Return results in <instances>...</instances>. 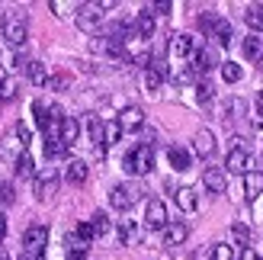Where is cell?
<instances>
[{
  "instance_id": "1",
  "label": "cell",
  "mask_w": 263,
  "mask_h": 260,
  "mask_svg": "<svg viewBox=\"0 0 263 260\" xmlns=\"http://www.w3.org/2000/svg\"><path fill=\"white\" fill-rule=\"evenodd\" d=\"M0 32H4V42H7L10 48H23L26 39H29V16H26L23 10H10V13H4Z\"/></svg>"
},
{
  "instance_id": "2",
  "label": "cell",
  "mask_w": 263,
  "mask_h": 260,
  "mask_svg": "<svg viewBox=\"0 0 263 260\" xmlns=\"http://www.w3.org/2000/svg\"><path fill=\"white\" fill-rule=\"evenodd\" d=\"M122 167H125V174H132V177L151 174V167H154V145H135L122 158Z\"/></svg>"
},
{
  "instance_id": "3",
  "label": "cell",
  "mask_w": 263,
  "mask_h": 260,
  "mask_svg": "<svg viewBox=\"0 0 263 260\" xmlns=\"http://www.w3.org/2000/svg\"><path fill=\"white\" fill-rule=\"evenodd\" d=\"M199 29H202V35H209V39H215L218 45H228L231 42V23L228 20H221L218 13H199Z\"/></svg>"
},
{
  "instance_id": "4",
  "label": "cell",
  "mask_w": 263,
  "mask_h": 260,
  "mask_svg": "<svg viewBox=\"0 0 263 260\" xmlns=\"http://www.w3.org/2000/svg\"><path fill=\"white\" fill-rule=\"evenodd\" d=\"M45 248H48V228L45 225H29L26 235H23V257L39 260V257H45Z\"/></svg>"
},
{
  "instance_id": "5",
  "label": "cell",
  "mask_w": 263,
  "mask_h": 260,
  "mask_svg": "<svg viewBox=\"0 0 263 260\" xmlns=\"http://www.w3.org/2000/svg\"><path fill=\"white\" fill-rule=\"evenodd\" d=\"M32 183H35V199L39 202H51L55 193H58V187H61V174L55 171V167H45V171L35 174Z\"/></svg>"
},
{
  "instance_id": "6",
  "label": "cell",
  "mask_w": 263,
  "mask_h": 260,
  "mask_svg": "<svg viewBox=\"0 0 263 260\" xmlns=\"http://www.w3.org/2000/svg\"><path fill=\"white\" fill-rule=\"evenodd\" d=\"M141 187L138 183H116L112 190H109V206L112 209H119V212H128L132 206H135L138 199H141Z\"/></svg>"
},
{
  "instance_id": "7",
  "label": "cell",
  "mask_w": 263,
  "mask_h": 260,
  "mask_svg": "<svg viewBox=\"0 0 263 260\" xmlns=\"http://www.w3.org/2000/svg\"><path fill=\"white\" fill-rule=\"evenodd\" d=\"M244 138H234V148L228 151V158H225V167H221V171H228V174H247L251 171V151H247L244 145H241Z\"/></svg>"
},
{
  "instance_id": "8",
  "label": "cell",
  "mask_w": 263,
  "mask_h": 260,
  "mask_svg": "<svg viewBox=\"0 0 263 260\" xmlns=\"http://www.w3.org/2000/svg\"><path fill=\"white\" fill-rule=\"evenodd\" d=\"M74 23H77V29H81V32H97L100 23H103L100 4H81L77 13H74Z\"/></svg>"
},
{
  "instance_id": "9",
  "label": "cell",
  "mask_w": 263,
  "mask_h": 260,
  "mask_svg": "<svg viewBox=\"0 0 263 260\" xmlns=\"http://www.w3.org/2000/svg\"><path fill=\"white\" fill-rule=\"evenodd\" d=\"M170 225L167 218V206L161 199H148V206H144V228H154V231H164Z\"/></svg>"
},
{
  "instance_id": "10",
  "label": "cell",
  "mask_w": 263,
  "mask_h": 260,
  "mask_svg": "<svg viewBox=\"0 0 263 260\" xmlns=\"http://www.w3.org/2000/svg\"><path fill=\"white\" fill-rule=\"evenodd\" d=\"M215 64H221V61H218V55H215V48H212V45H199V48L193 51V58H190V68H193L196 74L212 71Z\"/></svg>"
},
{
  "instance_id": "11",
  "label": "cell",
  "mask_w": 263,
  "mask_h": 260,
  "mask_svg": "<svg viewBox=\"0 0 263 260\" xmlns=\"http://www.w3.org/2000/svg\"><path fill=\"white\" fill-rule=\"evenodd\" d=\"M199 45H202L199 39H193L190 32H180V35L170 39V55H174V58H193V51Z\"/></svg>"
},
{
  "instance_id": "12",
  "label": "cell",
  "mask_w": 263,
  "mask_h": 260,
  "mask_svg": "<svg viewBox=\"0 0 263 260\" xmlns=\"http://www.w3.org/2000/svg\"><path fill=\"white\" fill-rule=\"evenodd\" d=\"M202 187L209 193H225L228 190V174L221 167H205L202 171Z\"/></svg>"
},
{
  "instance_id": "13",
  "label": "cell",
  "mask_w": 263,
  "mask_h": 260,
  "mask_svg": "<svg viewBox=\"0 0 263 260\" xmlns=\"http://www.w3.org/2000/svg\"><path fill=\"white\" fill-rule=\"evenodd\" d=\"M116 122H119L122 132H138V128L144 125V109H141V106H125Z\"/></svg>"
},
{
  "instance_id": "14",
  "label": "cell",
  "mask_w": 263,
  "mask_h": 260,
  "mask_svg": "<svg viewBox=\"0 0 263 260\" xmlns=\"http://www.w3.org/2000/svg\"><path fill=\"white\" fill-rule=\"evenodd\" d=\"M87 177H90V167H87V161H81V158H71L68 164H64V180H68V183L81 187V183H87Z\"/></svg>"
},
{
  "instance_id": "15",
  "label": "cell",
  "mask_w": 263,
  "mask_h": 260,
  "mask_svg": "<svg viewBox=\"0 0 263 260\" xmlns=\"http://www.w3.org/2000/svg\"><path fill=\"white\" fill-rule=\"evenodd\" d=\"M167 161H170V167H174V171H190L193 167V151L190 148H183V145H170L167 148Z\"/></svg>"
},
{
  "instance_id": "16",
  "label": "cell",
  "mask_w": 263,
  "mask_h": 260,
  "mask_svg": "<svg viewBox=\"0 0 263 260\" xmlns=\"http://www.w3.org/2000/svg\"><path fill=\"white\" fill-rule=\"evenodd\" d=\"M193 151L199 154V158H212L215 154V135L209 132V128H199V132L193 135Z\"/></svg>"
},
{
  "instance_id": "17",
  "label": "cell",
  "mask_w": 263,
  "mask_h": 260,
  "mask_svg": "<svg viewBox=\"0 0 263 260\" xmlns=\"http://www.w3.org/2000/svg\"><path fill=\"white\" fill-rule=\"evenodd\" d=\"M77 135H81V122H77L74 116H64L61 125H58V141H61L64 148H71L74 141H77Z\"/></svg>"
},
{
  "instance_id": "18",
  "label": "cell",
  "mask_w": 263,
  "mask_h": 260,
  "mask_svg": "<svg viewBox=\"0 0 263 260\" xmlns=\"http://www.w3.org/2000/svg\"><path fill=\"white\" fill-rule=\"evenodd\" d=\"M186 238H190V225L186 222H170L164 228V244H167V248H180Z\"/></svg>"
},
{
  "instance_id": "19",
  "label": "cell",
  "mask_w": 263,
  "mask_h": 260,
  "mask_svg": "<svg viewBox=\"0 0 263 260\" xmlns=\"http://www.w3.org/2000/svg\"><path fill=\"white\" fill-rule=\"evenodd\" d=\"M23 154V145H20V138L13 135V132H7L4 138H0V158L4 161H10V164H16V158Z\"/></svg>"
},
{
  "instance_id": "20",
  "label": "cell",
  "mask_w": 263,
  "mask_h": 260,
  "mask_svg": "<svg viewBox=\"0 0 263 260\" xmlns=\"http://www.w3.org/2000/svg\"><path fill=\"white\" fill-rule=\"evenodd\" d=\"M138 238H141V228L132 222V218H122L119 228H116V241H119V244H135Z\"/></svg>"
},
{
  "instance_id": "21",
  "label": "cell",
  "mask_w": 263,
  "mask_h": 260,
  "mask_svg": "<svg viewBox=\"0 0 263 260\" xmlns=\"http://www.w3.org/2000/svg\"><path fill=\"white\" fill-rule=\"evenodd\" d=\"M244 58H247V61H254V64L263 61V35L251 32V35L244 39Z\"/></svg>"
},
{
  "instance_id": "22",
  "label": "cell",
  "mask_w": 263,
  "mask_h": 260,
  "mask_svg": "<svg viewBox=\"0 0 263 260\" xmlns=\"http://www.w3.org/2000/svg\"><path fill=\"white\" fill-rule=\"evenodd\" d=\"M174 199H177V206H180L183 212H196V209H199V196H196L193 187H180L174 193Z\"/></svg>"
},
{
  "instance_id": "23",
  "label": "cell",
  "mask_w": 263,
  "mask_h": 260,
  "mask_svg": "<svg viewBox=\"0 0 263 260\" xmlns=\"http://www.w3.org/2000/svg\"><path fill=\"white\" fill-rule=\"evenodd\" d=\"M244 193L247 199H257L263 193V171H247L244 174Z\"/></svg>"
},
{
  "instance_id": "24",
  "label": "cell",
  "mask_w": 263,
  "mask_h": 260,
  "mask_svg": "<svg viewBox=\"0 0 263 260\" xmlns=\"http://www.w3.org/2000/svg\"><path fill=\"white\" fill-rule=\"evenodd\" d=\"M26 77H29V84L45 87V84H48V68H45V61H29V64H26Z\"/></svg>"
},
{
  "instance_id": "25",
  "label": "cell",
  "mask_w": 263,
  "mask_h": 260,
  "mask_svg": "<svg viewBox=\"0 0 263 260\" xmlns=\"http://www.w3.org/2000/svg\"><path fill=\"white\" fill-rule=\"evenodd\" d=\"M13 167H16V177H20V180H35V161H32L29 151H23Z\"/></svg>"
},
{
  "instance_id": "26",
  "label": "cell",
  "mask_w": 263,
  "mask_h": 260,
  "mask_svg": "<svg viewBox=\"0 0 263 260\" xmlns=\"http://www.w3.org/2000/svg\"><path fill=\"white\" fill-rule=\"evenodd\" d=\"M244 23L247 26H251V32H263V4H251V7H247L244 10Z\"/></svg>"
},
{
  "instance_id": "27",
  "label": "cell",
  "mask_w": 263,
  "mask_h": 260,
  "mask_svg": "<svg viewBox=\"0 0 263 260\" xmlns=\"http://www.w3.org/2000/svg\"><path fill=\"white\" fill-rule=\"evenodd\" d=\"M87 132H90V141L97 145V154L103 158V154H106V148H103V119L90 116V119H87Z\"/></svg>"
},
{
  "instance_id": "28",
  "label": "cell",
  "mask_w": 263,
  "mask_h": 260,
  "mask_svg": "<svg viewBox=\"0 0 263 260\" xmlns=\"http://www.w3.org/2000/svg\"><path fill=\"white\" fill-rule=\"evenodd\" d=\"M241 77H244L241 64H234V61H221V81H225V84H238Z\"/></svg>"
},
{
  "instance_id": "29",
  "label": "cell",
  "mask_w": 263,
  "mask_h": 260,
  "mask_svg": "<svg viewBox=\"0 0 263 260\" xmlns=\"http://www.w3.org/2000/svg\"><path fill=\"white\" fill-rule=\"evenodd\" d=\"M90 228H93V235L97 238H103V235H109V215L106 212H93V218H90Z\"/></svg>"
},
{
  "instance_id": "30",
  "label": "cell",
  "mask_w": 263,
  "mask_h": 260,
  "mask_svg": "<svg viewBox=\"0 0 263 260\" xmlns=\"http://www.w3.org/2000/svg\"><path fill=\"white\" fill-rule=\"evenodd\" d=\"M119 138H122V128H119V122H103V148L116 145Z\"/></svg>"
},
{
  "instance_id": "31",
  "label": "cell",
  "mask_w": 263,
  "mask_h": 260,
  "mask_svg": "<svg viewBox=\"0 0 263 260\" xmlns=\"http://www.w3.org/2000/svg\"><path fill=\"white\" fill-rule=\"evenodd\" d=\"M141 81H144V87H148V94H157V90H161V84H164V74L154 71V68H148V71L141 74Z\"/></svg>"
},
{
  "instance_id": "32",
  "label": "cell",
  "mask_w": 263,
  "mask_h": 260,
  "mask_svg": "<svg viewBox=\"0 0 263 260\" xmlns=\"http://www.w3.org/2000/svg\"><path fill=\"white\" fill-rule=\"evenodd\" d=\"M7 100H16V81H13V77L0 81V103H7Z\"/></svg>"
},
{
  "instance_id": "33",
  "label": "cell",
  "mask_w": 263,
  "mask_h": 260,
  "mask_svg": "<svg viewBox=\"0 0 263 260\" xmlns=\"http://www.w3.org/2000/svg\"><path fill=\"white\" fill-rule=\"evenodd\" d=\"M231 235H234V241H238V244H244V248L251 244V228H247L244 222H234L231 225Z\"/></svg>"
},
{
  "instance_id": "34",
  "label": "cell",
  "mask_w": 263,
  "mask_h": 260,
  "mask_svg": "<svg viewBox=\"0 0 263 260\" xmlns=\"http://www.w3.org/2000/svg\"><path fill=\"white\" fill-rule=\"evenodd\" d=\"M212 97H215V87L209 84V81L196 84V100H199V103H212Z\"/></svg>"
},
{
  "instance_id": "35",
  "label": "cell",
  "mask_w": 263,
  "mask_h": 260,
  "mask_svg": "<svg viewBox=\"0 0 263 260\" xmlns=\"http://www.w3.org/2000/svg\"><path fill=\"white\" fill-rule=\"evenodd\" d=\"M58 154L64 158V154H68V148H64L58 138H45V158H58Z\"/></svg>"
},
{
  "instance_id": "36",
  "label": "cell",
  "mask_w": 263,
  "mask_h": 260,
  "mask_svg": "<svg viewBox=\"0 0 263 260\" xmlns=\"http://www.w3.org/2000/svg\"><path fill=\"white\" fill-rule=\"evenodd\" d=\"M48 90H68L71 87V77L68 74H48Z\"/></svg>"
},
{
  "instance_id": "37",
  "label": "cell",
  "mask_w": 263,
  "mask_h": 260,
  "mask_svg": "<svg viewBox=\"0 0 263 260\" xmlns=\"http://www.w3.org/2000/svg\"><path fill=\"white\" fill-rule=\"evenodd\" d=\"M212 260H238V257H234L231 244H215V248H212Z\"/></svg>"
},
{
  "instance_id": "38",
  "label": "cell",
  "mask_w": 263,
  "mask_h": 260,
  "mask_svg": "<svg viewBox=\"0 0 263 260\" xmlns=\"http://www.w3.org/2000/svg\"><path fill=\"white\" fill-rule=\"evenodd\" d=\"M225 116H228V119H238V116H244V100H228V103H225Z\"/></svg>"
},
{
  "instance_id": "39",
  "label": "cell",
  "mask_w": 263,
  "mask_h": 260,
  "mask_svg": "<svg viewBox=\"0 0 263 260\" xmlns=\"http://www.w3.org/2000/svg\"><path fill=\"white\" fill-rule=\"evenodd\" d=\"M13 199H16V193H13V183L0 180V206H10Z\"/></svg>"
},
{
  "instance_id": "40",
  "label": "cell",
  "mask_w": 263,
  "mask_h": 260,
  "mask_svg": "<svg viewBox=\"0 0 263 260\" xmlns=\"http://www.w3.org/2000/svg\"><path fill=\"white\" fill-rule=\"evenodd\" d=\"M13 135L20 138V145H23V148H26V145H29V141H32V132H29V128H26L23 122H16V125H13Z\"/></svg>"
},
{
  "instance_id": "41",
  "label": "cell",
  "mask_w": 263,
  "mask_h": 260,
  "mask_svg": "<svg viewBox=\"0 0 263 260\" xmlns=\"http://www.w3.org/2000/svg\"><path fill=\"white\" fill-rule=\"evenodd\" d=\"M51 10H55V16H68V10H74L71 4H61V0H51V4H48Z\"/></svg>"
},
{
  "instance_id": "42",
  "label": "cell",
  "mask_w": 263,
  "mask_h": 260,
  "mask_svg": "<svg viewBox=\"0 0 263 260\" xmlns=\"http://www.w3.org/2000/svg\"><path fill=\"white\" fill-rule=\"evenodd\" d=\"M68 260H87V248H71Z\"/></svg>"
},
{
  "instance_id": "43",
  "label": "cell",
  "mask_w": 263,
  "mask_h": 260,
  "mask_svg": "<svg viewBox=\"0 0 263 260\" xmlns=\"http://www.w3.org/2000/svg\"><path fill=\"white\" fill-rule=\"evenodd\" d=\"M257 125H263V90L257 94Z\"/></svg>"
},
{
  "instance_id": "44",
  "label": "cell",
  "mask_w": 263,
  "mask_h": 260,
  "mask_svg": "<svg viewBox=\"0 0 263 260\" xmlns=\"http://www.w3.org/2000/svg\"><path fill=\"white\" fill-rule=\"evenodd\" d=\"M241 260H260V257H257L251 248H244V251H241Z\"/></svg>"
},
{
  "instance_id": "45",
  "label": "cell",
  "mask_w": 263,
  "mask_h": 260,
  "mask_svg": "<svg viewBox=\"0 0 263 260\" xmlns=\"http://www.w3.org/2000/svg\"><path fill=\"white\" fill-rule=\"evenodd\" d=\"M4 235H7V215L0 212V241H4Z\"/></svg>"
},
{
  "instance_id": "46",
  "label": "cell",
  "mask_w": 263,
  "mask_h": 260,
  "mask_svg": "<svg viewBox=\"0 0 263 260\" xmlns=\"http://www.w3.org/2000/svg\"><path fill=\"white\" fill-rule=\"evenodd\" d=\"M0 260H4V257H0Z\"/></svg>"
}]
</instances>
